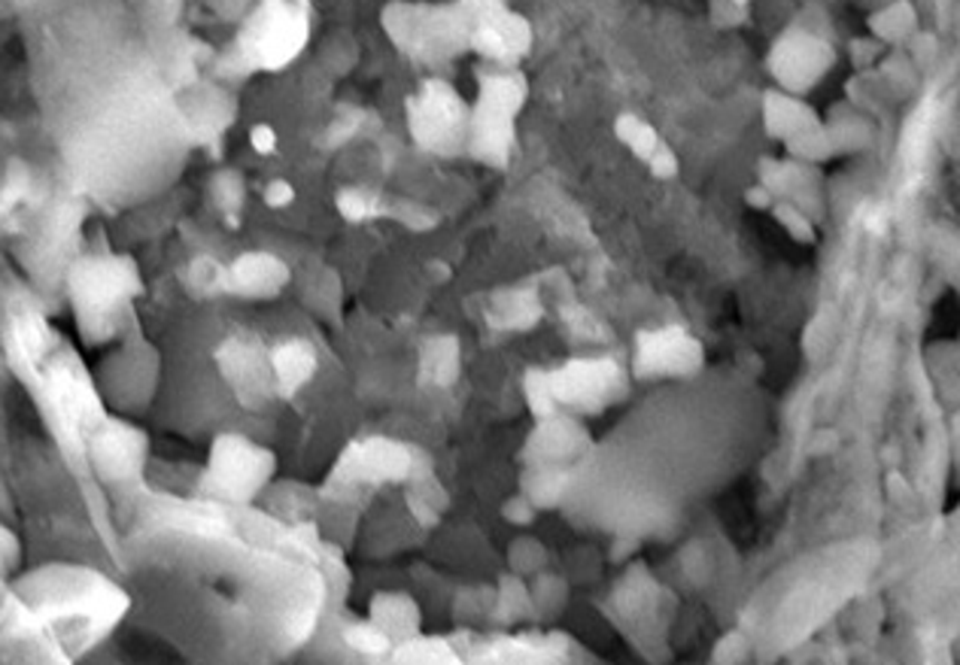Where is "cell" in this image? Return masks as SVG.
<instances>
[{"label": "cell", "instance_id": "6da1fadb", "mask_svg": "<svg viewBox=\"0 0 960 665\" xmlns=\"http://www.w3.org/2000/svg\"><path fill=\"white\" fill-rule=\"evenodd\" d=\"M19 596L28 605V614L43 620L52 633L91 629L95 638L110 633L128 608L123 589L77 566H49L35 577H25Z\"/></svg>", "mask_w": 960, "mask_h": 665}, {"label": "cell", "instance_id": "7a4b0ae2", "mask_svg": "<svg viewBox=\"0 0 960 665\" xmlns=\"http://www.w3.org/2000/svg\"><path fill=\"white\" fill-rule=\"evenodd\" d=\"M68 283L86 344H104L123 332L131 304L144 292L135 262L125 255H86L70 267Z\"/></svg>", "mask_w": 960, "mask_h": 665}, {"label": "cell", "instance_id": "3957f363", "mask_svg": "<svg viewBox=\"0 0 960 665\" xmlns=\"http://www.w3.org/2000/svg\"><path fill=\"white\" fill-rule=\"evenodd\" d=\"M274 471H277V459L271 450L249 441L246 434L225 432L213 441L198 489L213 499L246 505L268 487Z\"/></svg>", "mask_w": 960, "mask_h": 665}, {"label": "cell", "instance_id": "277c9868", "mask_svg": "<svg viewBox=\"0 0 960 665\" xmlns=\"http://www.w3.org/2000/svg\"><path fill=\"white\" fill-rule=\"evenodd\" d=\"M86 456H89L91 471L98 475L101 483L125 487V483H135L144 477L146 459H149V438L135 422L107 417L86 438Z\"/></svg>", "mask_w": 960, "mask_h": 665}, {"label": "cell", "instance_id": "5b68a950", "mask_svg": "<svg viewBox=\"0 0 960 665\" xmlns=\"http://www.w3.org/2000/svg\"><path fill=\"white\" fill-rule=\"evenodd\" d=\"M550 383L562 411L599 413L624 392V368L615 359H571L550 371Z\"/></svg>", "mask_w": 960, "mask_h": 665}, {"label": "cell", "instance_id": "8992f818", "mask_svg": "<svg viewBox=\"0 0 960 665\" xmlns=\"http://www.w3.org/2000/svg\"><path fill=\"white\" fill-rule=\"evenodd\" d=\"M833 65L836 49L821 33L812 31H787L770 52V74L784 91L793 95L815 89Z\"/></svg>", "mask_w": 960, "mask_h": 665}, {"label": "cell", "instance_id": "52a82bcc", "mask_svg": "<svg viewBox=\"0 0 960 665\" xmlns=\"http://www.w3.org/2000/svg\"><path fill=\"white\" fill-rule=\"evenodd\" d=\"M98 389L119 411L144 408L156 389V353L146 344H123L101 362Z\"/></svg>", "mask_w": 960, "mask_h": 665}, {"label": "cell", "instance_id": "ba28073f", "mask_svg": "<svg viewBox=\"0 0 960 665\" xmlns=\"http://www.w3.org/2000/svg\"><path fill=\"white\" fill-rule=\"evenodd\" d=\"M408 119L413 137L429 149H447L459 134H469V116L462 110V100L441 79H429L423 91L408 100Z\"/></svg>", "mask_w": 960, "mask_h": 665}, {"label": "cell", "instance_id": "9c48e42d", "mask_svg": "<svg viewBox=\"0 0 960 665\" xmlns=\"http://www.w3.org/2000/svg\"><path fill=\"white\" fill-rule=\"evenodd\" d=\"M696 368H703V344L684 329L638 332L633 362L638 378H690Z\"/></svg>", "mask_w": 960, "mask_h": 665}, {"label": "cell", "instance_id": "30bf717a", "mask_svg": "<svg viewBox=\"0 0 960 665\" xmlns=\"http://www.w3.org/2000/svg\"><path fill=\"white\" fill-rule=\"evenodd\" d=\"M413 450L390 438H369L353 443L337 466V477L344 480H411Z\"/></svg>", "mask_w": 960, "mask_h": 665}, {"label": "cell", "instance_id": "8fae6325", "mask_svg": "<svg viewBox=\"0 0 960 665\" xmlns=\"http://www.w3.org/2000/svg\"><path fill=\"white\" fill-rule=\"evenodd\" d=\"M590 432L571 411H557L536 420V429L526 441V462H548V466H569L578 456L587 453Z\"/></svg>", "mask_w": 960, "mask_h": 665}, {"label": "cell", "instance_id": "7c38bea8", "mask_svg": "<svg viewBox=\"0 0 960 665\" xmlns=\"http://www.w3.org/2000/svg\"><path fill=\"white\" fill-rule=\"evenodd\" d=\"M290 283V265L271 253H244L228 265V295L277 299Z\"/></svg>", "mask_w": 960, "mask_h": 665}, {"label": "cell", "instance_id": "4fadbf2b", "mask_svg": "<svg viewBox=\"0 0 960 665\" xmlns=\"http://www.w3.org/2000/svg\"><path fill=\"white\" fill-rule=\"evenodd\" d=\"M511 137H515V116L478 100V107L469 116L471 156H478L480 162H490V165H505L508 149H511Z\"/></svg>", "mask_w": 960, "mask_h": 665}, {"label": "cell", "instance_id": "5bb4252c", "mask_svg": "<svg viewBox=\"0 0 960 665\" xmlns=\"http://www.w3.org/2000/svg\"><path fill=\"white\" fill-rule=\"evenodd\" d=\"M304 22L295 19L292 12L280 10L258 19L253 28V56L262 65H283L302 49Z\"/></svg>", "mask_w": 960, "mask_h": 665}, {"label": "cell", "instance_id": "9a60e30c", "mask_svg": "<svg viewBox=\"0 0 960 665\" xmlns=\"http://www.w3.org/2000/svg\"><path fill=\"white\" fill-rule=\"evenodd\" d=\"M763 125H766L770 137L787 144L796 134L817 128L821 119H817V113L805 100H800V95L782 89L766 91V98H763Z\"/></svg>", "mask_w": 960, "mask_h": 665}, {"label": "cell", "instance_id": "2e32d148", "mask_svg": "<svg viewBox=\"0 0 960 665\" xmlns=\"http://www.w3.org/2000/svg\"><path fill=\"white\" fill-rule=\"evenodd\" d=\"M371 620L378 623L392 642L404 644L420 626V610L402 593H380L378 599L371 602Z\"/></svg>", "mask_w": 960, "mask_h": 665}, {"label": "cell", "instance_id": "e0dca14e", "mask_svg": "<svg viewBox=\"0 0 960 665\" xmlns=\"http://www.w3.org/2000/svg\"><path fill=\"white\" fill-rule=\"evenodd\" d=\"M271 368H274L277 387L283 392H295L316 371V353L307 341H286L271 353Z\"/></svg>", "mask_w": 960, "mask_h": 665}, {"label": "cell", "instance_id": "ac0fdd59", "mask_svg": "<svg viewBox=\"0 0 960 665\" xmlns=\"http://www.w3.org/2000/svg\"><path fill=\"white\" fill-rule=\"evenodd\" d=\"M836 156H849V153H860L872 144V123L858 113L854 104H839V110L830 116V123L824 125Z\"/></svg>", "mask_w": 960, "mask_h": 665}, {"label": "cell", "instance_id": "d6986e66", "mask_svg": "<svg viewBox=\"0 0 960 665\" xmlns=\"http://www.w3.org/2000/svg\"><path fill=\"white\" fill-rule=\"evenodd\" d=\"M523 496L538 510L554 508L562 492H566V483H569V466H548V462H529L523 471Z\"/></svg>", "mask_w": 960, "mask_h": 665}, {"label": "cell", "instance_id": "ffe728a7", "mask_svg": "<svg viewBox=\"0 0 960 665\" xmlns=\"http://www.w3.org/2000/svg\"><path fill=\"white\" fill-rule=\"evenodd\" d=\"M918 31V12L912 0H893L891 7L875 10L870 16V33L884 46H905V40Z\"/></svg>", "mask_w": 960, "mask_h": 665}, {"label": "cell", "instance_id": "44dd1931", "mask_svg": "<svg viewBox=\"0 0 960 665\" xmlns=\"http://www.w3.org/2000/svg\"><path fill=\"white\" fill-rule=\"evenodd\" d=\"M478 100L499 107V110L517 116L526 100V82L515 70H496V74H483L480 77Z\"/></svg>", "mask_w": 960, "mask_h": 665}, {"label": "cell", "instance_id": "7402d4cb", "mask_svg": "<svg viewBox=\"0 0 960 665\" xmlns=\"http://www.w3.org/2000/svg\"><path fill=\"white\" fill-rule=\"evenodd\" d=\"M918 74H921V67L905 56V52H891V56L882 58V61L875 65V77L882 82V89L891 91L893 98L912 95L918 86Z\"/></svg>", "mask_w": 960, "mask_h": 665}, {"label": "cell", "instance_id": "603a6c76", "mask_svg": "<svg viewBox=\"0 0 960 665\" xmlns=\"http://www.w3.org/2000/svg\"><path fill=\"white\" fill-rule=\"evenodd\" d=\"M523 395H526V408L536 420H545L550 413L562 411L557 401V392H554V383H550V371L545 368H529L523 374Z\"/></svg>", "mask_w": 960, "mask_h": 665}, {"label": "cell", "instance_id": "cb8c5ba5", "mask_svg": "<svg viewBox=\"0 0 960 665\" xmlns=\"http://www.w3.org/2000/svg\"><path fill=\"white\" fill-rule=\"evenodd\" d=\"M784 149H787V156L796 158V162H803V165H821V162H826V158L836 156V149H833V140H830L824 123L817 125V128H809V131L796 134L793 140L784 144Z\"/></svg>", "mask_w": 960, "mask_h": 665}, {"label": "cell", "instance_id": "d4e9b609", "mask_svg": "<svg viewBox=\"0 0 960 665\" xmlns=\"http://www.w3.org/2000/svg\"><path fill=\"white\" fill-rule=\"evenodd\" d=\"M933 262L942 271V277L960 292V228L946 225L942 232H933Z\"/></svg>", "mask_w": 960, "mask_h": 665}, {"label": "cell", "instance_id": "484cf974", "mask_svg": "<svg viewBox=\"0 0 960 665\" xmlns=\"http://www.w3.org/2000/svg\"><path fill=\"white\" fill-rule=\"evenodd\" d=\"M617 137H620V144L626 146V149H633L641 162H648L654 153H657V146L663 144L657 137V131L650 128L648 123H641L638 116H620L615 125Z\"/></svg>", "mask_w": 960, "mask_h": 665}, {"label": "cell", "instance_id": "4316f807", "mask_svg": "<svg viewBox=\"0 0 960 665\" xmlns=\"http://www.w3.org/2000/svg\"><path fill=\"white\" fill-rule=\"evenodd\" d=\"M772 216L782 222V228L791 234L796 244H815V219L805 211H800L793 201L778 198L772 204Z\"/></svg>", "mask_w": 960, "mask_h": 665}, {"label": "cell", "instance_id": "83f0119b", "mask_svg": "<svg viewBox=\"0 0 960 665\" xmlns=\"http://www.w3.org/2000/svg\"><path fill=\"white\" fill-rule=\"evenodd\" d=\"M344 642L353 647V651H359V654H369V656H383L392 651V638L383 629H380L378 623L369 620V623H353V626H346L344 629Z\"/></svg>", "mask_w": 960, "mask_h": 665}, {"label": "cell", "instance_id": "f1b7e54d", "mask_svg": "<svg viewBox=\"0 0 960 665\" xmlns=\"http://www.w3.org/2000/svg\"><path fill=\"white\" fill-rule=\"evenodd\" d=\"M520 614H532V596L526 593L520 580L511 577V580H505L502 584L496 617H499V620H520Z\"/></svg>", "mask_w": 960, "mask_h": 665}, {"label": "cell", "instance_id": "f546056e", "mask_svg": "<svg viewBox=\"0 0 960 665\" xmlns=\"http://www.w3.org/2000/svg\"><path fill=\"white\" fill-rule=\"evenodd\" d=\"M545 563H548V554H545V547L538 541H532V538H520V541H515V550H511V568L515 571H520V575H532V571H538V568H545Z\"/></svg>", "mask_w": 960, "mask_h": 665}, {"label": "cell", "instance_id": "4dcf8cb0", "mask_svg": "<svg viewBox=\"0 0 960 665\" xmlns=\"http://www.w3.org/2000/svg\"><path fill=\"white\" fill-rule=\"evenodd\" d=\"M337 213L344 216L346 222H365L371 219L374 213H380V207H374V201L359 189H344L337 195Z\"/></svg>", "mask_w": 960, "mask_h": 665}, {"label": "cell", "instance_id": "1f68e13d", "mask_svg": "<svg viewBox=\"0 0 960 665\" xmlns=\"http://www.w3.org/2000/svg\"><path fill=\"white\" fill-rule=\"evenodd\" d=\"M905 56L912 58L918 67H927L930 61H933V56H937V40L918 28V31L905 40Z\"/></svg>", "mask_w": 960, "mask_h": 665}, {"label": "cell", "instance_id": "d6a6232c", "mask_svg": "<svg viewBox=\"0 0 960 665\" xmlns=\"http://www.w3.org/2000/svg\"><path fill=\"white\" fill-rule=\"evenodd\" d=\"M536 514H538V508L532 505V501L526 499L523 492H520V496H515V499H508L502 505V517L508 522H515V526H532V522H536Z\"/></svg>", "mask_w": 960, "mask_h": 665}, {"label": "cell", "instance_id": "836d02e7", "mask_svg": "<svg viewBox=\"0 0 960 665\" xmlns=\"http://www.w3.org/2000/svg\"><path fill=\"white\" fill-rule=\"evenodd\" d=\"M745 656H748V642L738 633H729L726 638L717 642L712 659H715V663H738V659H745Z\"/></svg>", "mask_w": 960, "mask_h": 665}, {"label": "cell", "instance_id": "e575fe53", "mask_svg": "<svg viewBox=\"0 0 960 665\" xmlns=\"http://www.w3.org/2000/svg\"><path fill=\"white\" fill-rule=\"evenodd\" d=\"M884 43L875 40V37H863V40H851V56H854V65L858 67H870L875 61H882Z\"/></svg>", "mask_w": 960, "mask_h": 665}, {"label": "cell", "instance_id": "d590c367", "mask_svg": "<svg viewBox=\"0 0 960 665\" xmlns=\"http://www.w3.org/2000/svg\"><path fill=\"white\" fill-rule=\"evenodd\" d=\"M648 167H650V174H654L657 179H669L678 174V158H675V153H672L669 146L659 144L657 153L648 158Z\"/></svg>", "mask_w": 960, "mask_h": 665}, {"label": "cell", "instance_id": "8d00e7d4", "mask_svg": "<svg viewBox=\"0 0 960 665\" xmlns=\"http://www.w3.org/2000/svg\"><path fill=\"white\" fill-rule=\"evenodd\" d=\"M292 201H295V189H292L286 179H274L268 189H265V204H268L271 211H283V207H290Z\"/></svg>", "mask_w": 960, "mask_h": 665}, {"label": "cell", "instance_id": "74e56055", "mask_svg": "<svg viewBox=\"0 0 960 665\" xmlns=\"http://www.w3.org/2000/svg\"><path fill=\"white\" fill-rule=\"evenodd\" d=\"M249 146L256 149L258 156H271L277 149V131L271 125H253L249 131Z\"/></svg>", "mask_w": 960, "mask_h": 665}, {"label": "cell", "instance_id": "f35d334b", "mask_svg": "<svg viewBox=\"0 0 960 665\" xmlns=\"http://www.w3.org/2000/svg\"><path fill=\"white\" fill-rule=\"evenodd\" d=\"M745 201H748L754 211H772V204H775V195H772L766 186H751L748 192H745Z\"/></svg>", "mask_w": 960, "mask_h": 665}, {"label": "cell", "instance_id": "ab89813d", "mask_svg": "<svg viewBox=\"0 0 960 665\" xmlns=\"http://www.w3.org/2000/svg\"><path fill=\"white\" fill-rule=\"evenodd\" d=\"M733 3H738V7H745V3H748V0H733Z\"/></svg>", "mask_w": 960, "mask_h": 665}]
</instances>
